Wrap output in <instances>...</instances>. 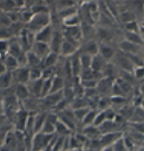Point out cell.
<instances>
[{"label":"cell","mask_w":144,"mask_h":151,"mask_svg":"<svg viewBox=\"0 0 144 151\" xmlns=\"http://www.w3.org/2000/svg\"><path fill=\"white\" fill-rule=\"evenodd\" d=\"M123 38L128 42H131L135 45H144V42L140 35V33H135V32H128L124 31L123 32Z\"/></svg>","instance_id":"29"},{"label":"cell","mask_w":144,"mask_h":151,"mask_svg":"<svg viewBox=\"0 0 144 151\" xmlns=\"http://www.w3.org/2000/svg\"><path fill=\"white\" fill-rule=\"evenodd\" d=\"M106 121H107V119H106V116H105V111H99L97 114V116H96L94 125L96 127H100Z\"/></svg>","instance_id":"43"},{"label":"cell","mask_w":144,"mask_h":151,"mask_svg":"<svg viewBox=\"0 0 144 151\" xmlns=\"http://www.w3.org/2000/svg\"><path fill=\"white\" fill-rule=\"evenodd\" d=\"M1 63H3L5 65L6 69L8 70V71H11V72L15 71L17 69H18L20 67L17 59L11 55H7L4 58H2Z\"/></svg>","instance_id":"25"},{"label":"cell","mask_w":144,"mask_h":151,"mask_svg":"<svg viewBox=\"0 0 144 151\" xmlns=\"http://www.w3.org/2000/svg\"><path fill=\"white\" fill-rule=\"evenodd\" d=\"M143 21H144V12H143ZM143 21H141V22H143Z\"/></svg>","instance_id":"51"},{"label":"cell","mask_w":144,"mask_h":151,"mask_svg":"<svg viewBox=\"0 0 144 151\" xmlns=\"http://www.w3.org/2000/svg\"><path fill=\"white\" fill-rule=\"evenodd\" d=\"M133 74H134L135 78L137 81L144 82V65L135 67L134 71H133Z\"/></svg>","instance_id":"40"},{"label":"cell","mask_w":144,"mask_h":151,"mask_svg":"<svg viewBox=\"0 0 144 151\" xmlns=\"http://www.w3.org/2000/svg\"><path fill=\"white\" fill-rule=\"evenodd\" d=\"M112 147L113 151H129L128 149H127V147H126V145H125V143H124V142H123V136H122L120 140H118V141L113 145Z\"/></svg>","instance_id":"42"},{"label":"cell","mask_w":144,"mask_h":151,"mask_svg":"<svg viewBox=\"0 0 144 151\" xmlns=\"http://www.w3.org/2000/svg\"><path fill=\"white\" fill-rule=\"evenodd\" d=\"M67 151H80V150H69Z\"/></svg>","instance_id":"49"},{"label":"cell","mask_w":144,"mask_h":151,"mask_svg":"<svg viewBox=\"0 0 144 151\" xmlns=\"http://www.w3.org/2000/svg\"><path fill=\"white\" fill-rule=\"evenodd\" d=\"M74 132L62 121L59 119L56 123V135L60 136H70Z\"/></svg>","instance_id":"31"},{"label":"cell","mask_w":144,"mask_h":151,"mask_svg":"<svg viewBox=\"0 0 144 151\" xmlns=\"http://www.w3.org/2000/svg\"><path fill=\"white\" fill-rule=\"evenodd\" d=\"M64 99V91L57 93H51L48 96H45L44 98H40L41 104L45 106L46 108L50 109L51 111L53 110V109L58 105L62 100Z\"/></svg>","instance_id":"5"},{"label":"cell","mask_w":144,"mask_h":151,"mask_svg":"<svg viewBox=\"0 0 144 151\" xmlns=\"http://www.w3.org/2000/svg\"><path fill=\"white\" fill-rule=\"evenodd\" d=\"M31 51H32L35 55H37L40 59L44 60L48 54L52 51V49H51L50 45L48 44L36 41L34 45H32Z\"/></svg>","instance_id":"15"},{"label":"cell","mask_w":144,"mask_h":151,"mask_svg":"<svg viewBox=\"0 0 144 151\" xmlns=\"http://www.w3.org/2000/svg\"><path fill=\"white\" fill-rule=\"evenodd\" d=\"M54 31H55V29H54L53 25L52 24L49 25L47 28L36 33V41L50 45L52 40V37H53Z\"/></svg>","instance_id":"13"},{"label":"cell","mask_w":144,"mask_h":151,"mask_svg":"<svg viewBox=\"0 0 144 151\" xmlns=\"http://www.w3.org/2000/svg\"><path fill=\"white\" fill-rule=\"evenodd\" d=\"M108 63V61L104 59L100 54H98L95 57H93L91 69L95 72H102V70H104Z\"/></svg>","instance_id":"26"},{"label":"cell","mask_w":144,"mask_h":151,"mask_svg":"<svg viewBox=\"0 0 144 151\" xmlns=\"http://www.w3.org/2000/svg\"><path fill=\"white\" fill-rule=\"evenodd\" d=\"M59 121V116L58 114L50 111L47 113V121L45 122L41 132L47 135H54L56 134V123Z\"/></svg>","instance_id":"6"},{"label":"cell","mask_w":144,"mask_h":151,"mask_svg":"<svg viewBox=\"0 0 144 151\" xmlns=\"http://www.w3.org/2000/svg\"><path fill=\"white\" fill-rule=\"evenodd\" d=\"M65 79L62 76L56 75L52 78V90L51 93H57L63 91L65 88ZM50 93V94H51Z\"/></svg>","instance_id":"23"},{"label":"cell","mask_w":144,"mask_h":151,"mask_svg":"<svg viewBox=\"0 0 144 151\" xmlns=\"http://www.w3.org/2000/svg\"><path fill=\"white\" fill-rule=\"evenodd\" d=\"M0 22H1V28L10 27L13 24L9 14L6 12H1V21Z\"/></svg>","instance_id":"39"},{"label":"cell","mask_w":144,"mask_h":151,"mask_svg":"<svg viewBox=\"0 0 144 151\" xmlns=\"http://www.w3.org/2000/svg\"><path fill=\"white\" fill-rule=\"evenodd\" d=\"M69 63H70L73 76L74 78H80V74H81L83 69H82V66H81V63H80L79 54H76V55L71 57L69 58Z\"/></svg>","instance_id":"19"},{"label":"cell","mask_w":144,"mask_h":151,"mask_svg":"<svg viewBox=\"0 0 144 151\" xmlns=\"http://www.w3.org/2000/svg\"><path fill=\"white\" fill-rule=\"evenodd\" d=\"M129 122L131 123H142L144 122V109L141 107H135L132 116L129 118Z\"/></svg>","instance_id":"30"},{"label":"cell","mask_w":144,"mask_h":151,"mask_svg":"<svg viewBox=\"0 0 144 151\" xmlns=\"http://www.w3.org/2000/svg\"><path fill=\"white\" fill-rule=\"evenodd\" d=\"M119 20L123 24H127L129 22H133V21H138L137 20V17L135 15V13L130 10V9H124L122 11L120 12V14H119Z\"/></svg>","instance_id":"27"},{"label":"cell","mask_w":144,"mask_h":151,"mask_svg":"<svg viewBox=\"0 0 144 151\" xmlns=\"http://www.w3.org/2000/svg\"><path fill=\"white\" fill-rule=\"evenodd\" d=\"M113 107L111 96H100L98 102L97 109L99 111H104L109 108Z\"/></svg>","instance_id":"33"},{"label":"cell","mask_w":144,"mask_h":151,"mask_svg":"<svg viewBox=\"0 0 144 151\" xmlns=\"http://www.w3.org/2000/svg\"><path fill=\"white\" fill-rule=\"evenodd\" d=\"M80 83L83 86L85 90H89V89H97L99 81L95 79H89V80H80Z\"/></svg>","instance_id":"37"},{"label":"cell","mask_w":144,"mask_h":151,"mask_svg":"<svg viewBox=\"0 0 144 151\" xmlns=\"http://www.w3.org/2000/svg\"><path fill=\"white\" fill-rule=\"evenodd\" d=\"M90 109L89 108H84V109H73L74 116L78 123H82L84 120V117L86 116L87 113L88 112Z\"/></svg>","instance_id":"36"},{"label":"cell","mask_w":144,"mask_h":151,"mask_svg":"<svg viewBox=\"0 0 144 151\" xmlns=\"http://www.w3.org/2000/svg\"><path fill=\"white\" fill-rule=\"evenodd\" d=\"M111 63H113L121 71H127V72L133 73L134 69H135V66L133 65L131 61L129 60L127 55L121 52L120 50L117 51L116 56L114 57L113 60Z\"/></svg>","instance_id":"3"},{"label":"cell","mask_w":144,"mask_h":151,"mask_svg":"<svg viewBox=\"0 0 144 151\" xmlns=\"http://www.w3.org/2000/svg\"><path fill=\"white\" fill-rule=\"evenodd\" d=\"M118 50H115L113 46L110 44L106 43H100V49H99V54L108 63H111L114 57L116 56Z\"/></svg>","instance_id":"12"},{"label":"cell","mask_w":144,"mask_h":151,"mask_svg":"<svg viewBox=\"0 0 144 151\" xmlns=\"http://www.w3.org/2000/svg\"><path fill=\"white\" fill-rule=\"evenodd\" d=\"M1 151H12V149L10 146H8L7 144H2Z\"/></svg>","instance_id":"44"},{"label":"cell","mask_w":144,"mask_h":151,"mask_svg":"<svg viewBox=\"0 0 144 151\" xmlns=\"http://www.w3.org/2000/svg\"><path fill=\"white\" fill-rule=\"evenodd\" d=\"M51 24H52L51 12L35 13L32 19L30 20V22L25 24V28L36 34Z\"/></svg>","instance_id":"1"},{"label":"cell","mask_w":144,"mask_h":151,"mask_svg":"<svg viewBox=\"0 0 144 151\" xmlns=\"http://www.w3.org/2000/svg\"><path fill=\"white\" fill-rule=\"evenodd\" d=\"M100 151H113V150L112 146H109V147H105V148H102Z\"/></svg>","instance_id":"45"},{"label":"cell","mask_w":144,"mask_h":151,"mask_svg":"<svg viewBox=\"0 0 144 151\" xmlns=\"http://www.w3.org/2000/svg\"><path fill=\"white\" fill-rule=\"evenodd\" d=\"M44 79H39L37 81H30L27 84L28 89L30 91L31 96L36 97V98H41L42 94V87H43Z\"/></svg>","instance_id":"17"},{"label":"cell","mask_w":144,"mask_h":151,"mask_svg":"<svg viewBox=\"0 0 144 151\" xmlns=\"http://www.w3.org/2000/svg\"><path fill=\"white\" fill-rule=\"evenodd\" d=\"M114 82H115L114 78H108V77H104L101 80H100L97 86V91L100 96H111Z\"/></svg>","instance_id":"7"},{"label":"cell","mask_w":144,"mask_h":151,"mask_svg":"<svg viewBox=\"0 0 144 151\" xmlns=\"http://www.w3.org/2000/svg\"><path fill=\"white\" fill-rule=\"evenodd\" d=\"M121 125L116 123L113 121H106L104 123H102L99 129L101 132V135L110 133V132H114V131H123L121 129Z\"/></svg>","instance_id":"22"},{"label":"cell","mask_w":144,"mask_h":151,"mask_svg":"<svg viewBox=\"0 0 144 151\" xmlns=\"http://www.w3.org/2000/svg\"><path fill=\"white\" fill-rule=\"evenodd\" d=\"M80 48V47L79 45L65 38L63 45L61 46V49L60 51V57L65 58H70L71 57L76 55L79 52Z\"/></svg>","instance_id":"9"},{"label":"cell","mask_w":144,"mask_h":151,"mask_svg":"<svg viewBox=\"0 0 144 151\" xmlns=\"http://www.w3.org/2000/svg\"><path fill=\"white\" fill-rule=\"evenodd\" d=\"M98 112H99V110H97V109H90L88 110V112L87 113L86 116L84 117V120H83L82 123H81L82 124V127H84V126H89V125H94Z\"/></svg>","instance_id":"32"},{"label":"cell","mask_w":144,"mask_h":151,"mask_svg":"<svg viewBox=\"0 0 144 151\" xmlns=\"http://www.w3.org/2000/svg\"><path fill=\"white\" fill-rule=\"evenodd\" d=\"M54 135H47L42 132L36 133L32 137V150L31 151L47 150Z\"/></svg>","instance_id":"2"},{"label":"cell","mask_w":144,"mask_h":151,"mask_svg":"<svg viewBox=\"0 0 144 151\" xmlns=\"http://www.w3.org/2000/svg\"><path fill=\"white\" fill-rule=\"evenodd\" d=\"M141 57H142V58H143V63H144V46H143V51H142Z\"/></svg>","instance_id":"47"},{"label":"cell","mask_w":144,"mask_h":151,"mask_svg":"<svg viewBox=\"0 0 144 151\" xmlns=\"http://www.w3.org/2000/svg\"><path fill=\"white\" fill-rule=\"evenodd\" d=\"M47 111H42V112H37L35 114V120H34V132L39 133L42 130V128L47 121Z\"/></svg>","instance_id":"20"},{"label":"cell","mask_w":144,"mask_h":151,"mask_svg":"<svg viewBox=\"0 0 144 151\" xmlns=\"http://www.w3.org/2000/svg\"><path fill=\"white\" fill-rule=\"evenodd\" d=\"M100 43L96 40H88L84 43V45L80 48L79 52L89 55L91 57H95L99 54Z\"/></svg>","instance_id":"14"},{"label":"cell","mask_w":144,"mask_h":151,"mask_svg":"<svg viewBox=\"0 0 144 151\" xmlns=\"http://www.w3.org/2000/svg\"><path fill=\"white\" fill-rule=\"evenodd\" d=\"M143 46L135 45L122 38L117 44V50L127 55H141Z\"/></svg>","instance_id":"4"},{"label":"cell","mask_w":144,"mask_h":151,"mask_svg":"<svg viewBox=\"0 0 144 151\" xmlns=\"http://www.w3.org/2000/svg\"><path fill=\"white\" fill-rule=\"evenodd\" d=\"M62 25L65 28H73V27L81 26L82 22H81V17H80L79 12L64 19L62 21Z\"/></svg>","instance_id":"24"},{"label":"cell","mask_w":144,"mask_h":151,"mask_svg":"<svg viewBox=\"0 0 144 151\" xmlns=\"http://www.w3.org/2000/svg\"><path fill=\"white\" fill-rule=\"evenodd\" d=\"M140 28L141 25L139 21H133L124 24V31H128V32L140 33Z\"/></svg>","instance_id":"35"},{"label":"cell","mask_w":144,"mask_h":151,"mask_svg":"<svg viewBox=\"0 0 144 151\" xmlns=\"http://www.w3.org/2000/svg\"><path fill=\"white\" fill-rule=\"evenodd\" d=\"M14 76L15 83H22V84H28L31 81L30 77V68L28 66H23L17 69L15 71L12 72Z\"/></svg>","instance_id":"11"},{"label":"cell","mask_w":144,"mask_h":151,"mask_svg":"<svg viewBox=\"0 0 144 151\" xmlns=\"http://www.w3.org/2000/svg\"><path fill=\"white\" fill-rule=\"evenodd\" d=\"M13 92H14L15 96L18 99V101L21 104L31 96V94H30V91H29L27 84L16 83Z\"/></svg>","instance_id":"16"},{"label":"cell","mask_w":144,"mask_h":151,"mask_svg":"<svg viewBox=\"0 0 144 151\" xmlns=\"http://www.w3.org/2000/svg\"><path fill=\"white\" fill-rule=\"evenodd\" d=\"M135 151H144V145H141V146H139V147L136 149V150Z\"/></svg>","instance_id":"46"},{"label":"cell","mask_w":144,"mask_h":151,"mask_svg":"<svg viewBox=\"0 0 144 151\" xmlns=\"http://www.w3.org/2000/svg\"><path fill=\"white\" fill-rule=\"evenodd\" d=\"M31 81H37L43 78V70L40 68H30Z\"/></svg>","instance_id":"38"},{"label":"cell","mask_w":144,"mask_h":151,"mask_svg":"<svg viewBox=\"0 0 144 151\" xmlns=\"http://www.w3.org/2000/svg\"><path fill=\"white\" fill-rule=\"evenodd\" d=\"M140 106H141V107H142V108L144 109V99H143V101L142 102V104H141V105Z\"/></svg>","instance_id":"48"},{"label":"cell","mask_w":144,"mask_h":151,"mask_svg":"<svg viewBox=\"0 0 144 151\" xmlns=\"http://www.w3.org/2000/svg\"><path fill=\"white\" fill-rule=\"evenodd\" d=\"M142 94H143V98H144V91L142 93Z\"/></svg>","instance_id":"50"},{"label":"cell","mask_w":144,"mask_h":151,"mask_svg":"<svg viewBox=\"0 0 144 151\" xmlns=\"http://www.w3.org/2000/svg\"><path fill=\"white\" fill-rule=\"evenodd\" d=\"M29 112H27L26 110H25L24 109H21L20 110H18L14 114V122H13V127L14 129L17 131H22L25 132V126H26V122L27 119L29 116Z\"/></svg>","instance_id":"8"},{"label":"cell","mask_w":144,"mask_h":151,"mask_svg":"<svg viewBox=\"0 0 144 151\" xmlns=\"http://www.w3.org/2000/svg\"><path fill=\"white\" fill-rule=\"evenodd\" d=\"M124 136V131H114L107 134L101 135L100 138V144L102 148L113 146L118 140H120L122 136Z\"/></svg>","instance_id":"10"},{"label":"cell","mask_w":144,"mask_h":151,"mask_svg":"<svg viewBox=\"0 0 144 151\" xmlns=\"http://www.w3.org/2000/svg\"><path fill=\"white\" fill-rule=\"evenodd\" d=\"M15 83L13 73L11 71H7L6 73L0 74V86L2 91L8 90L11 88V86Z\"/></svg>","instance_id":"21"},{"label":"cell","mask_w":144,"mask_h":151,"mask_svg":"<svg viewBox=\"0 0 144 151\" xmlns=\"http://www.w3.org/2000/svg\"><path fill=\"white\" fill-rule=\"evenodd\" d=\"M80 57V61L82 66L83 70L86 69H91V65H92V60H93V57L87 55V54H83V53H80L79 54Z\"/></svg>","instance_id":"34"},{"label":"cell","mask_w":144,"mask_h":151,"mask_svg":"<svg viewBox=\"0 0 144 151\" xmlns=\"http://www.w3.org/2000/svg\"><path fill=\"white\" fill-rule=\"evenodd\" d=\"M56 75V68H46L43 70V79H52Z\"/></svg>","instance_id":"41"},{"label":"cell","mask_w":144,"mask_h":151,"mask_svg":"<svg viewBox=\"0 0 144 151\" xmlns=\"http://www.w3.org/2000/svg\"><path fill=\"white\" fill-rule=\"evenodd\" d=\"M60 59V55L59 53L51 51L47 56V58L43 60V62L46 68H55L58 65Z\"/></svg>","instance_id":"28"},{"label":"cell","mask_w":144,"mask_h":151,"mask_svg":"<svg viewBox=\"0 0 144 151\" xmlns=\"http://www.w3.org/2000/svg\"><path fill=\"white\" fill-rule=\"evenodd\" d=\"M81 133L88 140H98L101 136V132H100L99 127H96L95 125L82 127Z\"/></svg>","instance_id":"18"}]
</instances>
